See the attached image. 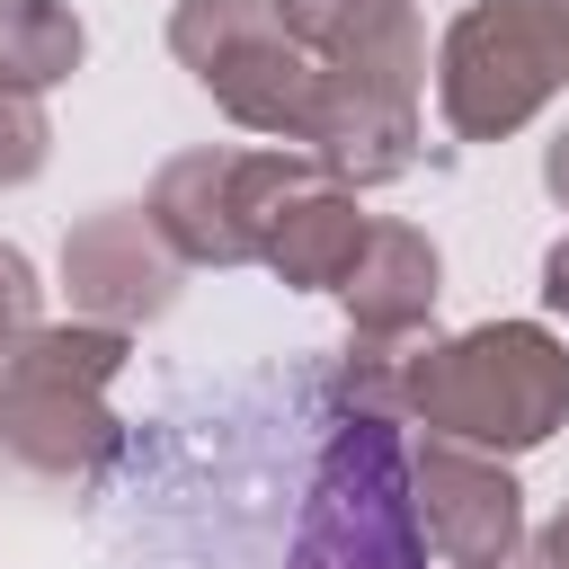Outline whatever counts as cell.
<instances>
[{
  "instance_id": "6da1fadb",
  "label": "cell",
  "mask_w": 569,
  "mask_h": 569,
  "mask_svg": "<svg viewBox=\"0 0 569 569\" xmlns=\"http://www.w3.org/2000/svg\"><path fill=\"white\" fill-rule=\"evenodd\" d=\"M302 53L320 62V133L311 160L329 178L391 187L418 169V89H427V36L409 0H276Z\"/></svg>"
},
{
  "instance_id": "7a4b0ae2",
  "label": "cell",
  "mask_w": 569,
  "mask_h": 569,
  "mask_svg": "<svg viewBox=\"0 0 569 569\" xmlns=\"http://www.w3.org/2000/svg\"><path fill=\"white\" fill-rule=\"evenodd\" d=\"M400 418L480 453H533L569 427V347L542 320H480L400 356Z\"/></svg>"
},
{
  "instance_id": "3957f363",
  "label": "cell",
  "mask_w": 569,
  "mask_h": 569,
  "mask_svg": "<svg viewBox=\"0 0 569 569\" xmlns=\"http://www.w3.org/2000/svg\"><path fill=\"white\" fill-rule=\"evenodd\" d=\"M124 356H133V329H107V320L36 329L0 365V453L27 462L36 480L89 489L124 445V427L107 409V382L124 373Z\"/></svg>"
},
{
  "instance_id": "277c9868",
  "label": "cell",
  "mask_w": 569,
  "mask_h": 569,
  "mask_svg": "<svg viewBox=\"0 0 569 569\" xmlns=\"http://www.w3.org/2000/svg\"><path fill=\"white\" fill-rule=\"evenodd\" d=\"M427 525L409 489V436L391 409H347L311 462L284 569H427Z\"/></svg>"
},
{
  "instance_id": "5b68a950",
  "label": "cell",
  "mask_w": 569,
  "mask_h": 569,
  "mask_svg": "<svg viewBox=\"0 0 569 569\" xmlns=\"http://www.w3.org/2000/svg\"><path fill=\"white\" fill-rule=\"evenodd\" d=\"M569 89V0H471L436 44V116L453 142H507Z\"/></svg>"
},
{
  "instance_id": "8992f818",
  "label": "cell",
  "mask_w": 569,
  "mask_h": 569,
  "mask_svg": "<svg viewBox=\"0 0 569 569\" xmlns=\"http://www.w3.org/2000/svg\"><path fill=\"white\" fill-rule=\"evenodd\" d=\"M169 53L196 71V89L231 124L311 151V133H320V62L302 53V36L284 27L276 0H178L169 9Z\"/></svg>"
},
{
  "instance_id": "52a82bcc",
  "label": "cell",
  "mask_w": 569,
  "mask_h": 569,
  "mask_svg": "<svg viewBox=\"0 0 569 569\" xmlns=\"http://www.w3.org/2000/svg\"><path fill=\"white\" fill-rule=\"evenodd\" d=\"M320 160L311 151H169L151 178V222L169 231V249L187 267H249L267 240V213L284 204V187H302Z\"/></svg>"
},
{
  "instance_id": "ba28073f",
  "label": "cell",
  "mask_w": 569,
  "mask_h": 569,
  "mask_svg": "<svg viewBox=\"0 0 569 569\" xmlns=\"http://www.w3.org/2000/svg\"><path fill=\"white\" fill-rule=\"evenodd\" d=\"M62 284H71V311L80 320H107V329H142L178 302L187 284V258L169 249V231L151 222V204H98L62 231Z\"/></svg>"
},
{
  "instance_id": "9c48e42d",
  "label": "cell",
  "mask_w": 569,
  "mask_h": 569,
  "mask_svg": "<svg viewBox=\"0 0 569 569\" xmlns=\"http://www.w3.org/2000/svg\"><path fill=\"white\" fill-rule=\"evenodd\" d=\"M409 489H418V525L453 569H489L525 551V489L507 471V453L453 445V436H418L409 445Z\"/></svg>"
},
{
  "instance_id": "30bf717a",
  "label": "cell",
  "mask_w": 569,
  "mask_h": 569,
  "mask_svg": "<svg viewBox=\"0 0 569 569\" xmlns=\"http://www.w3.org/2000/svg\"><path fill=\"white\" fill-rule=\"evenodd\" d=\"M436 293H445V258L418 222H373L356 267L338 276V302H347V329L373 338V347H400L436 320Z\"/></svg>"
},
{
  "instance_id": "8fae6325",
  "label": "cell",
  "mask_w": 569,
  "mask_h": 569,
  "mask_svg": "<svg viewBox=\"0 0 569 569\" xmlns=\"http://www.w3.org/2000/svg\"><path fill=\"white\" fill-rule=\"evenodd\" d=\"M365 231H373V213L356 204V187H347V178H329V169H311V178H302V187H284V204L267 213L258 267H276L293 293H338V276L356 267Z\"/></svg>"
},
{
  "instance_id": "7c38bea8",
  "label": "cell",
  "mask_w": 569,
  "mask_h": 569,
  "mask_svg": "<svg viewBox=\"0 0 569 569\" xmlns=\"http://www.w3.org/2000/svg\"><path fill=\"white\" fill-rule=\"evenodd\" d=\"M89 62V27L71 0H0V80L9 89H62Z\"/></svg>"
},
{
  "instance_id": "4fadbf2b",
  "label": "cell",
  "mask_w": 569,
  "mask_h": 569,
  "mask_svg": "<svg viewBox=\"0 0 569 569\" xmlns=\"http://www.w3.org/2000/svg\"><path fill=\"white\" fill-rule=\"evenodd\" d=\"M44 160H53V116H44V98L0 80V187L44 178Z\"/></svg>"
},
{
  "instance_id": "5bb4252c",
  "label": "cell",
  "mask_w": 569,
  "mask_h": 569,
  "mask_svg": "<svg viewBox=\"0 0 569 569\" xmlns=\"http://www.w3.org/2000/svg\"><path fill=\"white\" fill-rule=\"evenodd\" d=\"M44 329V284H36V258L18 240H0V365Z\"/></svg>"
},
{
  "instance_id": "9a60e30c",
  "label": "cell",
  "mask_w": 569,
  "mask_h": 569,
  "mask_svg": "<svg viewBox=\"0 0 569 569\" xmlns=\"http://www.w3.org/2000/svg\"><path fill=\"white\" fill-rule=\"evenodd\" d=\"M525 569H569V507H560V516L525 542Z\"/></svg>"
},
{
  "instance_id": "2e32d148",
  "label": "cell",
  "mask_w": 569,
  "mask_h": 569,
  "mask_svg": "<svg viewBox=\"0 0 569 569\" xmlns=\"http://www.w3.org/2000/svg\"><path fill=\"white\" fill-rule=\"evenodd\" d=\"M542 187H551V204L569 213V124H560V133L542 142Z\"/></svg>"
},
{
  "instance_id": "e0dca14e",
  "label": "cell",
  "mask_w": 569,
  "mask_h": 569,
  "mask_svg": "<svg viewBox=\"0 0 569 569\" xmlns=\"http://www.w3.org/2000/svg\"><path fill=\"white\" fill-rule=\"evenodd\" d=\"M542 302L569 320V240H551V258H542Z\"/></svg>"
},
{
  "instance_id": "ac0fdd59",
  "label": "cell",
  "mask_w": 569,
  "mask_h": 569,
  "mask_svg": "<svg viewBox=\"0 0 569 569\" xmlns=\"http://www.w3.org/2000/svg\"><path fill=\"white\" fill-rule=\"evenodd\" d=\"M489 569H516V560H489Z\"/></svg>"
}]
</instances>
